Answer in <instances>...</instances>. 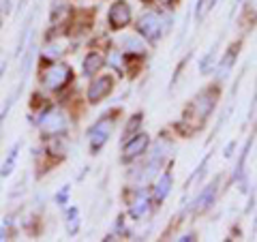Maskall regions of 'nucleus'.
Returning a JSON list of instances; mask_svg holds the SVG:
<instances>
[{"mask_svg": "<svg viewBox=\"0 0 257 242\" xmlns=\"http://www.w3.org/2000/svg\"><path fill=\"white\" fill-rule=\"evenodd\" d=\"M216 101H219V88H214V86L204 88L202 92L195 94V99H193L191 105L187 107V116H184V120H195V125L199 120V125H204L208 120V116L214 111Z\"/></svg>", "mask_w": 257, "mask_h": 242, "instance_id": "1", "label": "nucleus"}, {"mask_svg": "<svg viewBox=\"0 0 257 242\" xmlns=\"http://www.w3.org/2000/svg\"><path fill=\"white\" fill-rule=\"evenodd\" d=\"M73 79V69L67 62H54L41 73V86L50 92H60Z\"/></svg>", "mask_w": 257, "mask_h": 242, "instance_id": "2", "label": "nucleus"}, {"mask_svg": "<svg viewBox=\"0 0 257 242\" xmlns=\"http://www.w3.org/2000/svg\"><path fill=\"white\" fill-rule=\"evenodd\" d=\"M111 131H114V118L101 116L88 131V142H90V155H99L103 146L109 142Z\"/></svg>", "mask_w": 257, "mask_h": 242, "instance_id": "3", "label": "nucleus"}, {"mask_svg": "<svg viewBox=\"0 0 257 242\" xmlns=\"http://www.w3.org/2000/svg\"><path fill=\"white\" fill-rule=\"evenodd\" d=\"M69 129V118L60 109H50L43 111L41 120H39V131L43 137H54V135H64Z\"/></svg>", "mask_w": 257, "mask_h": 242, "instance_id": "4", "label": "nucleus"}, {"mask_svg": "<svg viewBox=\"0 0 257 242\" xmlns=\"http://www.w3.org/2000/svg\"><path fill=\"white\" fill-rule=\"evenodd\" d=\"M138 32L142 39H146L148 43H159V39L163 37V28H161V15H157L155 11H144L138 18Z\"/></svg>", "mask_w": 257, "mask_h": 242, "instance_id": "5", "label": "nucleus"}, {"mask_svg": "<svg viewBox=\"0 0 257 242\" xmlns=\"http://www.w3.org/2000/svg\"><path fill=\"white\" fill-rule=\"evenodd\" d=\"M133 20V11H131V5L126 0H114L107 11V24L109 28L118 32V30H124L128 24Z\"/></svg>", "mask_w": 257, "mask_h": 242, "instance_id": "6", "label": "nucleus"}, {"mask_svg": "<svg viewBox=\"0 0 257 242\" xmlns=\"http://www.w3.org/2000/svg\"><path fill=\"white\" fill-rule=\"evenodd\" d=\"M150 148V135L148 133H135L133 137H128V140H124V146H122V161L124 163H128V161H135L140 159L142 155H146Z\"/></svg>", "mask_w": 257, "mask_h": 242, "instance_id": "7", "label": "nucleus"}, {"mask_svg": "<svg viewBox=\"0 0 257 242\" xmlns=\"http://www.w3.org/2000/svg\"><path fill=\"white\" fill-rule=\"evenodd\" d=\"M219 182H221V178H214L210 184H206V187L199 191V195L193 199V204H191V212L193 214H204L214 206L216 193H219Z\"/></svg>", "mask_w": 257, "mask_h": 242, "instance_id": "8", "label": "nucleus"}, {"mask_svg": "<svg viewBox=\"0 0 257 242\" xmlns=\"http://www.w3.org/2000/svg\"><path fill=\"white\" fill-rule=\"evenodd\" d=\"M114 77L111 75H101V77H94L92 79V84L88 86V90H86V96H88V101L92 103V105H96V103H101L105 96H109L111 92H114Z\"/></svg>", "mask_w": 257, "mask_h": 242, "instance_id": "9", "label": "nucleus"}, {"mask_svg": "<svg viewBox=\"0 0 257 242\" xmlns=\"http://www.w3.org/2000/svg\"><path fill=\"white\" fill-rule=\"evenodd\" d=\"M240 41H236L234 45H229L227 47V52H225L223 58L216 62V69H214V75L219 82H223L225 77H227L231 73V69H234V64H236V58H238V54H240Z\"/></svg>", "mask_w": 257, "mask_h": 242, "instance_id": "10", "label": "nucleus"}, {"mask_svg": "<svg viewBox=\"0 0 257 242\" xmlns=\"http://www.w3.org/2000/svg\"><path fill=\"white\" fill-rule=\"evenodd\" d=\"M150 204L152 199L146 191H138L135 193V197L128 201V216H131L133 221H142L144 216L150 212Z\"/></svg>", "mask_w": 257, "mask_h": 242, "instance_id": "11", "label": "nucleus"}, {"mask_svg": "<svg viewBox=\"0 0 257 242\" xmlns=\"http://www.w3.org/2000/svg\"><path fill=\"white\" fill-rule=\"evenodd\" d=\"M174 187V174L172 172H163L155 182V189H152V204L161 206L167 199V195L172 193Z\"/></svg>", "mask_w": 257, "mask_h": 242, "instance_id": "12", "label": "nucleus"}, {"mask_svg": "<svg viewBox=\"0 0 257 242\" xmlns=\"http://www.w3.org/2000/svg\"><path fill=\"white\" fill-rule=\"evenodd\" d=\"M82 67H84L82 71H84L86 77H94L103 67H105V58H103L101 52H90V54H86Z\"/></svg>", "mask_w": 257, "mask_h": 242, "instance_id": "13", "label": "nucleus"}, {"mask_svg": "<svg viewBox=\"0 0 257 242\" xmlns=\"http://www.w3.org/2000/svg\"><path fill=\"white\" fill-rule=\"evenodd\" d=\"M216 58H219V43H214L210 50L206 52L204 58L199 60V73H202V75L214 73V69H216Z\"/></svg>", "mask_w": 257, "mask_h": 242, "instance_id": "14", "label": "nucleus"}, {"mask_svg": "<svg viewBox=\"0 0 257 242\" xmlns=\"http://www.w3.org/2000/svg\"><path fill=\"white\" fill-rule=\"evenodd\" d=\"M20 150H22V142H15L13 148L9 150V155H7V159H5L3 167H0V178H7L9 174H13L15 163H18V159H20Z\"/></svg>", "mask_w": 257, "mask_h": 242, "instance_id": "15", "label": "nucleus"}, {"mask_svg": "<svg viewBox=\"0 0 257 242\" xmlns=\"http://www.w3.org/2000/svg\"><path fill=\"white\" fill-rule=\"evenodd\" d=\"M64 227H67V233L69 236H75V233L79 231V227H82V219H79V208H69L67 214H64Z\"/></svg>", "mask_w": 257, "mask_h": 242, "instance_id": "16", "label": "nucleus"}, {"mask_svg": "<svg viewBox=\"0 0 257 242\" xmlns=\"http://www.w3.org/2000/svg\"><path fill=\"white\" fill-rule=\"evenodd\" d=\"M122 47L128 52V56H144L146 54V45H144V41L138 37H124Z\"/></svg>", "mask_w": 257, "mask_h": 242, "instance_id": "17", "label": "nucleus"}, {"mask_svg": "<svg viewBox=\"0 0 257 242\" xmlns=\"http://www.w3.org/2000/svg\"><path fill=\"white\" fill-rule=\"evenodd\" d=\"M216 3H219V0H197V5H195V20H197V24H202L208 18V13L214 9Z\"/></svg>", "mask_w": 257, "mask_h": 242, "instance_id": "18", "label": "nucleus"}, {"mask_svg": "<svg viewBox=\"0 0 257 242\" xmlns=\"http://www.w3.org/2000/svg\"><path fill=\"white\" fill-rule=\"evenodd\" d=\"M142 118H144L142 111H140V114H135V116H131V123H126V127H124V140L133 137L135 133H140L138 129L142 127Z\"/></svg>", "mask_w": 257, "mask_h": 242, "instance_id": "19", "label": "nucleus"}, {"mask_svg": "<svg viewBox=\"0 0 257 242\" xmlns=\"http://www.w3.org/2000/svg\"><path fill=\"white\" fill-rule=\"evenodd\" d=\"M20 92H22V84H20L18 88H15V90H13V94L9 96V99H7V103H5V107H3V109H0V123H3V120H5V116H7V111H9V109L13 107V103H15V101H18V96H20Z\"/></svg>", "mask_w": 257, "mask_h": 242, "instance_id": "20", "label": "nucleus"}, {"mask_svg": "<svg viewBox=\"0 0 257 242\" xmlns=\"http://www.w3.org/2000/svg\"><path fill=\"white\" fill-rule=\"evenodd\" d=\"M69 195H71V184H64V187L56 193V206L58 208H64L69 204Z\"/></svg>", "mask_w": 257, "mask_h": 242, "instance_id": "21", "label": "nucleus"}, {"mask_svg": "<svg viewBox=\"0 0 257 242\" xmlns=\"http://www.w3.org/2000/svg\"><path fill=\"white\" fill-rule=\"evenodd\" d=\"M62 54V45H60V41H50L47 43V47H45V56H50V58H56V56H60Z\"/></svg>", "mask_w": 257, "mask_h": 242, "instance_id": "22", "label": "nucleus"}, {"mask_svg": "<svg viewBox=\"0 0 257 242\" xmlns=\"http://www.w3.org/2000/svg\"><path fill=\"white\" fill-rule=\"evenodd\" d=\"M180 240L182 242H189V240H197V236H195V233H184V236H180Z\"/></svg>", "mask_w": 257, "mask_h": 242, "instance_id": "23", "label": "nucleus"}, {"mask_svg": "<svg viewBox=\"0 0 257 242\" xmlns=\"http://www.w3.org/2000/svg\"><path fill=\"white\" fill-rule=\"evenodd\" d=\"M5 69H7V60L0 58V79H3V75H5Z\"/></svg>", "mask_w": 257, "mask_h": 242, "instance_id": "24", "label": "nucleus"}, {"mask_svg": "<svg viewBox=\"0 0 257 242\" xmlns=\"http://www.w3.org/2000/svg\"><path fill=\"white\" fill-rule=\"evenodd\" d=\"M161 3H163L165 7H174V5H176V0H161Z\"/></svg>", "mask_w": 257, "mask_h": 242, "instance_id": "25", "label": "nucleus"}, {"mask_svg": "<svg viewBox=\"0 0 257 242\" xmlns=\"http://www.w3.org/2000/svg\"><path fill=\"white\" fill-rule=\"evenodd\" d=\"M255 231H257V216H255Z\"/></svg>", "mask_w": 257, "mask_h": 242, "instance_id": "26", "label": "nucleus"}, {"mask_svg": "<svg viewBox=\"0 0 257 242\" xmlns=\"http://www.w3.org/2000/svg\"><path fill=\"white\" fill-rule=\"evenodd\" d=\"M0 28H3V18H0Z\"/></svg>", "mask_w": 257, "mask_h": 242, "instance_id": "27", "label": "nucleus"}, {"mask_svg": "<svg viewBox=\"0 0 257 242\" xmlns=\"http://www.w3.org/2000/svg\"><path fill=\"white\" fill-rule=\"evenodd\" d=\"M255 103H257V94H255V101H253V105H255Z\"/></svg>", "mask_w": 257, "mask_h": 242, "instance_id": "28", "label": "nucleus"}]
</instances>
